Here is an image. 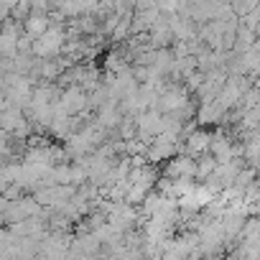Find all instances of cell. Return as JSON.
Masks as SVG:
<instances>
[{"instance_id":"7","label":"cell","mask_w":260,"mask_h":260,"mask_svg":"<svg viewBox=\"0 0 260 260\" xmlns=\"http://www.w3.org/2000/svg\"><path fill=\"white\" fill-rule=\"evenodd\" d=\"M133 6H136V11H141V8H151V6H156V0H133Z\"/></svg>"},{"instance_id":"8","label":"cell","mask_w":260,"mask_h":260,"mask_svg":"<svg viewBox=\"0 0 260 260\" xmlns=\"http://www.w3.org/2000/svg\"><path fill=\"white\" fill-rule=\"evenodd\" d=\"M255 34H257V39H260V23H257V26H255Z\"/></svg>"},{"instance_id":"5","label":"cell","mask_w":260,"mask_h":260,"mask_svg":"<svg viewBox=\"0 0 260 260\" xmlns=\"http://www.w3.org/2000/svg\"><path fill=\"white\" fill-rule=\"evenodd\" d=\"M217 164H219V161H217L212 153L199 156V158H197V181H204L207 176H212L214 169H217Z\"/></svg>"},{"instance_id":"4","label":"cell","mask_w":260,"mask_h":260,"mask_svg":"<svg viewBox=\"0 0 260 260\" xmlns=\"http://www.w3.org/2000/svg\"><path fill=\"white\" fill-rule=\"evenodd\" d=\"M51 16L49 13H31L26 21H23V34H28L31 39H39L44 36L49 28H51Z\"/></svg>"},{"instance_id":"3","label":"cell","mask_w":260,"mask_h":260,"mask_svg":"<svg viewBox=\"0 0 260 260\" xmlns=\"http://www.w3.org/2000/svg\"><path fill=\"white\" fill-rule=\"evenodd\" d=\"M148 36H151V46H153V49H171L174 41H176V36H174L171 23H169L166 16H164V18L148 31Z\"/></svg>"},{"instance_id":"1","label":"cell","mask_w":260,"mask_h":260,"mask_svg":"<svg viewBox=\"0 0 260 260\" xmlns=\"http://www.w3.org/2000/svg\"><path fill=\"white\" fill-rule=\"evenodd\" d=\"M212 136H214V130H209L207 125H199L197 130H191V133L184 138L181 151L194 156V158H199L204 153H212Z\"/></svg>"},{"instance_id":"2","label":"cell","mask_w":260,"mask_h":260,"mask_svg":"<svg viewBox=\"0 0 260 260\" xmlns=\"http://www.w3.org/2000/svg\"><path fill=\"white\" fill-rule=\"evenodd\" d=\"M59 102L69 115H79V112L89 110V92L82 84H67L59 94Z\"/></svg>"},{"instance_id":"6","label":"cell","mask_w":260,"mask_h":260,"mask_svg":"<svg viewBox=\"0 0 260 260\" xmlns=\"http://www.w3.org/2000/svg\"><path fill=\"white\" fill-rule=\"evenodd\" d=\"M240 21H242L245 26H250V28H255V26L260 23V3H257V6H255V8L250 11V13H245V16H242Z\"/></svg>"}]
</instances>
